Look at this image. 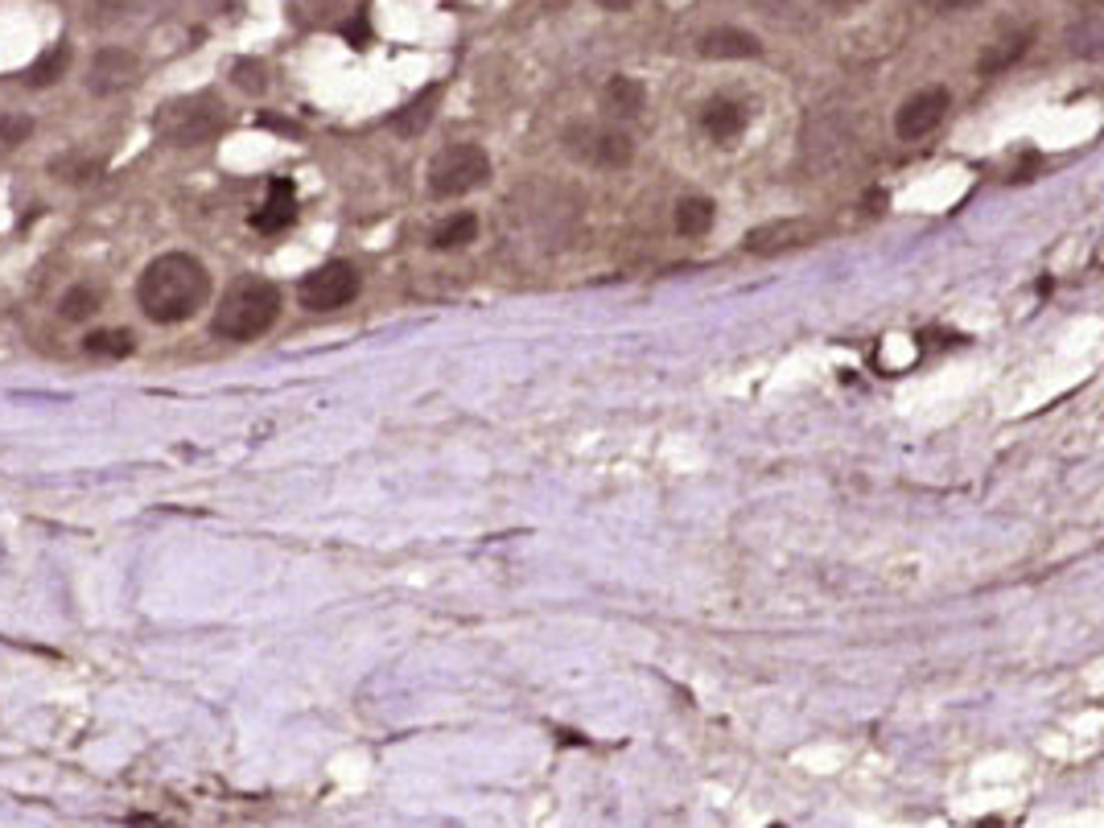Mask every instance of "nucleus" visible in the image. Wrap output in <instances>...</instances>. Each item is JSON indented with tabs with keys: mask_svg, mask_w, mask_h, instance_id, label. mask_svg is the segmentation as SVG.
Listing matches in <instances>:
<instances>
[{
	"mask_svg": "<svg viewBox=\"0 0 1104 828\" xmlns=\"http://www.w3.org/2000/svg\"><path fill=\"white\" fill-rule=\"evenodd\" d=\"M210 297V272L198 256L190 252H166L157 260L145 264L141 281H136V302L161 326L194 318Z\"/></svg>",
	"mask_w": 1104,
	"mask_h": 828,
	"instance_id": "f257e3e1",
	"label": "nucleus"
},
{
	"mask_svg": "<svg viewBox=\"0 0 1104 828\" xmlns=\"http://www.w3.org/2000/svg\"><path fill=\"white\" fill-rule=\"evenodd\" d=\"M277 318H281V289L264 277H240L223 293L210 330L227 342H252L268 334Z\"/></svg>",
	"mask_w": 1104,
	"mask_h": 828,
	"instance_id": "f03ea898",
	"label": "nucleus"
},
{
	"mask_svg": "<svg viewBox=\"0 0 1104 828\" xmlns=\"http://www.w3.org/2000/svg\"><path fill=\"white\" fill-rule=\"evenodd\" d=\"M153 129H157L161 141L178 145V149H198V145H210L223 132V108L210 92L173 99L153 115Z\"/></svg>",
	"mask_w": 1104,
	"mask_h": 828,
	"instance_id": "7ed1b4c3",
	"label": "nucleus"
},
{
	"mask_svg": "<svg viewBox=\"0 0 1104 828\" xmlns=\"http://www.w3.org/2000/svg\"><path fill=\"white\" fill-rule=\"evenodd\" d=\"M490 178V157L478 145H450L429 161L425 182L433 198H462Z\"/></svg>",
	"mask_w": 1104,
	"mask_h": 828,
	"instance_id": "20e7f679",
	"label": "nucleus"
},
{
	"mask_svg": "<svg viewBox=\"0 0 1104 828\" xmlns=\"http://www.w3.org/2000/svg\"><path fill=\"white\" fill-rule=\"evenodd\" d=\"M359 268L351 260H330L314 268L305 281H301V305L305 309H314V314H326V309H342V305H351L359 297Z\"/></svg>",
	"mask_w": 1104,
	"mask_h": 828,
	"instance_id": "39448f33",
	"label": "nucleus"
},
{
	"mask_svg": "<svg viewBox=\"0 0 1104 828\" xmlns=\"http://www.w3.org/2000/svg\"><path fill=\"white\" fill-rule=\"evenodd\" d=\"M565 145L573 157L581 161H590V166H602V170H622V166H631V157H635V145H631V136H622L615 129H598V124H578V129L565 132Z\"/></svg>",
	"mask_w": 1104,
	"mask_h": 828,
	"instance_id": "423d86ee",
	"label": "nucleus"
},
{
	"mask_svg": "<svg viewBox=\"0 0 1104 828\" xmlns=\"http://www.w3.org/2000/svg\"><path fill=\"white\" fill-rule=\"evenodd\" d=\"M948 104H953V99H948L944 87H923V92L907 95L902 108L895 112V132H899V141H923V136H932V132L944 124Z\"/></svg>",
	"mask_w": 1104,
	"mask_h": 828,
	"instance_id": "0eeeda50",
	"label": "nucleus"
},
{
	"mask_svg": "<svg viewBox=\"0 0 1104 828\" xmlns=\"http://www.w3.org/2000/svg\"><path fill=\"white\" fill-rule=\"evenodd\" d=\"M816 235H821V227L812 219H771V223H759L754 231H747L742 247L750 256H784V252L812 244Z\"/></svg>",
	"mask_w": 1104,
	"mask_h": 828,
	"instance_id": "6e6552de",
	"label": "nucleus"
},
{
	"mask_svg": "<svg viewBox=\"0 0 1104 828\" xmlns=\"http://www.w3.org/2000/svg\"><path fill=\"white\" fill-rule=\"evenodd\" d=\"M141 75V62L132 50L124 46H104V50H95L92 58V71H87V92L92 95H116L132 87Z\"/></svg>",
	"mask_w": 1104,
	"mask_h": 828,
	"instance_id": "1a4fd4ad",
	"label": "nucleus"
},
{
	"mask_svg": "<svg viewBox=\"0 0 1104 828\" xmlns=\"http://www.w3.org/2000/svg\"><path fill=\"white\" fill-rule=\"evenodd\" d=\"M293 215H298V194H293V182H289V178H272V186H268V203L252 215V227L264 231V235H277V231H284V227L293 223Z\"/></svg>",
	"mask_w": 1104,
	"mask_h": 828,
	"instance_id": "9d476101",
	"label": "nucleus"
},
{
	"mask_svg": "<svg viewBox=\"0 0 1104 828\" xmlns=\"http://www.w3.org/2000/svg\"><path fill=\"white\" fill-rule=\"evenodd\" d=\"M1030 41H1034V29H1018V34H1006V38H997L993 46L981 50L976 58V75H1006L1014 62H1022V54L1030 50Z\"/></svg>",
	"mask_w": 1104,
	"mask_h": 828,
	"instance_id": "9b49d317",
	"label": "nucleus"
},
{
	"mask_svg": "<svg viewBox=\"0 0 1104 828\" xmlns=\"http://www.w3.org/2000/svg\"><path fill=\"white\" fill-rule=\"evenodd\" d=\"M696 50L705 58H759L763 54V41L747 34V29H733V25H721V29H709L701 34Z\"/></svg>",
	"mask_w": 1104,
	"mask_h": 828,
	"instance_id": "f8f14e48",
	"label": "nucleus"
},
{
	"mask_svg": "<svg viewBox=\"0 0 1104 828\" xmlns=\"http://www.w3.org/2000/svg\"><path fill=\"white\" fill-rule=\"evenodd\" d=\"M701 124L709 132L713 141H733V136H742V129L750 124V112L738 104V99H709L705 104V112H701Z\"/></svg>",
	"mask_w": 1104,
	"mask_h": 828,
	"instance_id": "ddd939ff",
	"label": "nucleus"
},
{
	"mask_svg": "<svg viewBox=\"0 0 1104 828\" xmlns=\"http://www.w3.org/2000/svg\"><path fill=\"white\" fill-rule=\"evenodd\" d=\"M602 104H606V112L615 115H639L643 112V104H647V92H643V83L639 78H627V75H615L606 83V92H602Z\"/></svg>",
	"mask_w": 1104,
	"mask_h": 828,
	"instance_id": "4468645a",
	"label": "nucleus"
},
{
	"mask_svg": "<svg viewBox=\"0 0 1104 828\" xmlns=\"http://www.w3.org/2000/svg\"><path fill=\"white\" fill-rule=\"evenodd\" d=\"M713 215H717V207H713L705 194H689V198L676 203V231H680L684 240H701L713 227Z\"/></svg>",
	"mask_w": 1104,
	"mask_h": 828,
	"instance_id": "2eb2a0df",
	"label": "nucleus"
},
{
	"mask_svg": "<svg viewBox=\"0 0 1104 828\" xmlns=\"http://www.w3.org/2000/svg\"><path fill=\"white\" fill-rule=\"evenodd\" d=\"M437 99H441V87H429L425 95H416L409 108H400V112L392 115V129L400 132V136H421V132L429 129Z\"/></svg>",
	"mask_w": 1104,
	"mask_h": 828,
	"instance_id": "dca6fc26",
	"label": "nucleus"
},
{
	"mask_svg": "<svg viewBox=\"0 0 1104 828\" xmlns=\"http://www.w3.org/2000/svg\"><path fill=\"white\" fill-rule=\"evenodd\" d=\"M66 66H71V46H50V50H41L38 54V62L25 71V83L29 87H50V83H58V78L66 75Z\"/></svg>",
	"mask_w": 1104,
	"mask_h": 828,
	"instance_id": "f3484780",
	"label": "nucleus"
},
{
	"mask_svg": "<svg viewBox=\"0 0 1104 828\" xmlns=\"http://www.w3.org/2000/svg\"><path fill=\"white\" fill-rule=\"evenodd\" d=\"M478 240V219L474 215H453V219H446V223L433 231V247L437 252H453V247H466V244H474Z\"/></svg>",
	"mask_w": 1104,
	"mask_h": 828,
	"instance_id": "a211bd4d",
	"label": "nucleus"
},
{
	"mask_svg": "<svg viewBox=\"0 0 1104 828\" xmlns=\"http://www.w3.org/2000/svg\"><path fill=\"white\" fill-rule=\"evenodd\" d=\"M83 346H87L92 355L124 358V355H132L136 339H132V330H124V326H112V330H92V334L83 339Z\"/></svg>",
	"mask_w": 1104,
	"mask_h": 828,
	"instance_id": "6ab92c4d",
	"label": "nucleus"
},
{
	"mask_svg": "<svg viewBox=\"0 0 1104 828\" xmlns=\"http://www.w3.org/2000/svg\"><path fill=\"white\" fill-rule=\"evenodd\" d=\"M99 309V289L92 284H75V289H66L62 293V302H58V314L66 321H87Z\"/></svg>",
	"mask_w": 1104,
	"mask_h": 828,
	"instance_id": "aec40b11",
	"label": "nucleus"
},
{
	"mask_svg": "<svg viewBox=\"0 0 1104 828\" xmlns=\"http://www.w3.org/2000/svg\"><path fill=\"white\" fill-rule=\"evenodd\" d=\"M231 78H235V87H240V92H252V95H260L264 87H268V71H264V62H252V58L235 62Z\"/></svg>",
	"mask_w": 1104,
	"mask_h": 828,
	"instance_id": "412c9836",
	"label": "nucleus"
},
{
	"mask_svg": "<svg viewBox=\"0 0 1104 828\" xmlns=\"http://www.w3.org/2000/svg\"><path fill=\"white\" fill-rule=\"evenodd\" d=\"M132 13V0H87V21L92 25H116Z\"/></svg>",
	"mask_w": 1104,
	"mask_h": 828,
	"instance_id": "4be33fe9",
	"label": "nucleus"
},
{
	"mask_svg": "<svg viewBox=\"0 0 1104 828\" xmlns=\"http://www.w3.org/2000/svg\"><path fill=\"white\" fill-rule=\"evenodd\" d=\"M25 136H29V120H25V115H4V120H0V141L17 145Z\"/></svg>",
	"mask_w": 1104,
	"mask_h": 828,
	"instance_id": "5701e85b",
	"label": "nucleus"
},
{
	"mask_svg": "<svg viewBox=\"0 0 1104 828\" xmlns=\"http://www.w3.org/2000/svg\"><path fill=\"white\" fill-rule=\"evenodd\" d=\"M919 4L932 13H965V9H976L981 0H919Z\"/></svg>",
	"mask_w": 1104,
	"mask_h": 828,
	"instance_id": "b1692460",
	"label": "nucleus"
},
{
	"mask_svg": "<svg viewBox=\"0 0 1104 828\" xmlns=\"http://www.w3.org/2000/svg\"><path fill=\"white\" fill-rule=\"evenodd\" d=\"M833 13H849V9H858V4H865V0H824Z\"/></svg>",
	"mask_w": 1104,
	"mask_h": 828,
	"instance_id": "393cba45",
	"label": "nucleus"
},
{
	"mask_svg": "<svg viewBox=\"0 0 1104 828\" xmlns=\"http://www.w3.org/2000/svg\"><path fill=\"white\" fill-rule=\"evenodd\" d=\"M602 9H610V13H622V9H631L635 0H598Z\"/></svg>",
	"mask_w": 1104,
	"mask_h": 828,
	"instance_id": "a878e982",
	"label": "nucleus"
},
{
	"mask_svg": "<svg viewBox=\"0 0 1104 828\" xmlns=\"http://www.w3.org/2000/svg\"><path fill=\"white\" fill-rule=\"evenodd\" d=\"M203 4H206V9H223L227 0H203Z\"/></svg>",
	"mask_w": 1104,
	"mask_h": 828,
	"instance_id": "bb28decb",
	"label": "nucleus"
}]
</instances>
